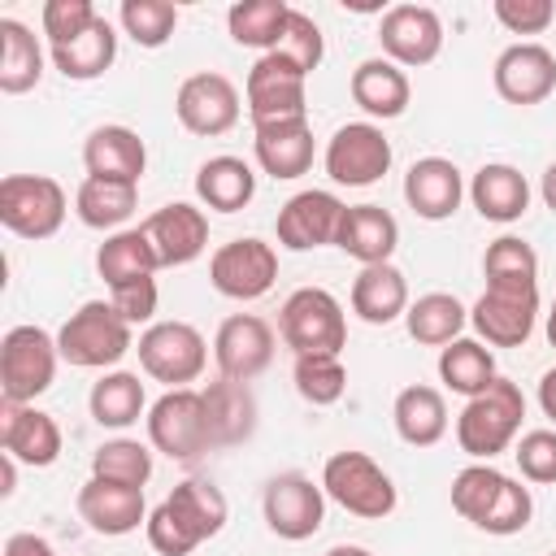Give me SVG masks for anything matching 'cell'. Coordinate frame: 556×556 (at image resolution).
<instances>
[{"label":"cell","mask_w":556,"mask_h":556,"mask_svg":"<svg viewBox=\"0 0 556 556\" xmlns=\"http://www.w3.org/2000/svg\"><path fill=\"white\" fill-rule=\"evenodd\" d=\"M230 521V500L208 478H182L152 513H148V543L161 556H191L200 543L217 539Z\"/></svg>","instance_id":"cell-1"},{"label":"cell","mask_w":556,"mask_h":556,"mask_svg":"<svg viewBox=\"0 0 556 556\" xmlns=\"http://www.w3.org/2000/svg\"><path fill=\"white\" fill-rule=\"evenodd\" d=\"M452 508L469 526H478V530H486L495 539L521 534L530 526V517H534L530 486H521L517 478H508L491 460H473L452 478Z\"/></svg>","instance_id":"cell-2"},{"label":"cell","mask_w":556,"mask_h":556,"mask_svg":"<svg viewBox=\"0 0 556 556\" xmlns=\"http://www.w3.org/2000/svg\"><path fill=\"white\" fill-rule=\"evenodd\" d=\"M521 417H526V395L513 378H495L482 395L465 400L460 417H456V443L465 456L473 460H491L500 452H508L521 434Z\"/></svg>","instance_id":"cell-3"},{"label":"cell","mask_w":556,"mask_h":556,"mask_svg":"<svg viewBox=\"0 0 556 556\" xmlns=\"http://www.w3.org/2000/svg\"><path fill=\"white\" fill-rule=\"evenodd\" d=\"M56 348L74 369H113L135 348V326H126L109 300H87L61 321Z\"/></svg>","instance_id":"cell-4"},{"label":"cell","mask_w":556,"mask_h":556,"mask_svg":"<svg viewBox=\"0 0 556 556\" xmlns=\"http://www.w3.org/2000/svg\"><path fill=\"white\" fill-rule=\"evenodd\" d=\"M321 491H326V500H334L343 513L365 517V521H382V517H391L395 504H400L391 473H387L369 452H352V447L326 456V465H321Z\"/></svg>","instance_id":"cell-5"},{"label":"cell","mask_w":556,"mask_h":556,"mask_svg":"<svg viewBox=\"0 0 556 556\" xmlns=\"http://www.w3.org/2000/svg\"><path fill=\"white\" fill-rule=\"evenodd\" d=\"M278 334L295 356H317V352L339 356L348 343L343 304L326 287H295L278 308Z\"/></svg>","instance_id":"cell-6"},{"label":"cell","mask_w":556,"mask_h":556,"mask_svg":"<svg viewBox=\"0 0 556 556\" xmlns=\"http://www.w3.org/2000/svg\"><path fill=\"white\" fill-rule=\"evenodd\" d=\"M56 334L43 326H13L0 339V395L4 404H35L56 378Z\"/></svg>","instance_id":"cell-7"},{"label":"cell","mask_w":556,"mask_h":556,"mask_svg":"<svg viewBox=\"0 0 556 556\" xmlns=\"http://www.w3.org/2000/svg\"><path fill=\"white\" fill-rule=\"evenodd\" d=\"M70 213V195L48 174H4L0 178V222L17 239H52Z\"/></svg>","instance_id":"cell-8"},{"label":"cell","mask_w":556,"mask_h":556,"mask_svg":"<svg viewBox=\"0 0 556 556\" xmlns=\"http://www.w3.org/2000/svg\"><path fill=\"white\" fill-rule=\"evenodd\" d=\"M139 365L152 382H165L169 391L191 387L208 365V343L191 321H152L139 343Z\"/></svg>","instance_id":"cell-9"},{"label":"cell","mask_w":556,"mask_h":556,"mask_svg":"<svg viewBox=\"0 0 556 556\" xmlns=\"http://www.w3.org/2000/svg\"><path fill=\"white\" fill-rule=\"evenodd\" d=\"M148 443H152V452H161L169 460H200L213 447L204 395L195 387L165 391L148 408Z\"/></svg>","instance_id":"cell-10"},{"label":"cell","mask_w":556,"mask_h":556,"mask_svg":"<svg viewBox=\"0 0 556 556\" xmlns=\"http://www.w3.org/2000/svg\"><path fill=\"white\" fill-rule=\"evenodd\" d=\"M539 321V282H486L469 308V326L486 348H521Z\"/></svg>","instance_id":"cell-11"},{"label":"cell","mask_w":556,"mask_h":556,"mask_svg":"<svg viewBox=\"0 0 556 556\" xmlns=\"http://www.w3.org/2000/svg\"><path fill=\"white\" fill-rule=\"evenodd\" d=\"M208 282H213L217 295L239 300V304L269 295L274 282H278V252H274V243H265L256 235L222 243L208 256Z\"/></svg>","instance_id":"cell-12"},{"label":"cell","mask_w":556,"mask_h":556,"mask_svg":"<svg viewBox=\"0 0 556 556\" xmlns=\"http://www.w3.org/2000/svg\"><path fill=\"white\" fill-rule=\"evenodd\" d=\"M261 513H265V526L269 534L287 539V543H304L321 530L326 521V491L321 482H313L308 473H278L265 482L261 491Z\"/></svg>","instance_id":"cell-13"},{"label":"cell","mask_w":556,"mask_h":556,"mask_svg":"<svg viewBox=\"0 0 556 556\" xmlns=\"http://www.w3.org/2000/svg\"><path fill=\"white\" fill-rule=\"evenodd\" d=\"M321 165L339 187H374L391 169V139L378 122H348L326 139Z\"/></svg>","instance_id":"cell-14"},{"label":"cell","mask_w":556,"mask_h":556,"mask_svg":"<svg viewBox=\"0 0 556 556\" xmlns=\"http://www.w3.org/2000/svg\"><path fill=\"white\" fill-rule=\"evenodd\" d=\"M248 117L252 126L265 122H291V117H308V74H300L291 61L265 52L256 56V65L248 70Z\"/></svg>","instance_id":"cell-15"},{"label":"cell","mask_w":556,"mask_h":556,"mask_svg":"<svg viewBox=\"0 0 556 556\" xmlns=\"http://www.w3.org/2000/svg\"><path fill=\"white\" fill-rule=\"evenodd\" d=\"M174 113H178L182 130H191L200 139H217V135L235 130V122L243 113V100H239V87L226 74L200 70V74H191V78L178 83Z\"/></svg>","instance_id":"cell-16"},{"label":"cell","mask_w":556,"mask_h":556,"mask_svg":"<svg viewBox=\"0 0 556 556\" xmlns=\"http://www.w3.org/2000/svg\"><path fill=\"white\" fill-rule=\"evenodd\" d=\"M378 43L400 70H421L443 52V22L430 4H391L378 22Z\"/></svg>","instance_id":"cell-17"},{"label":"cell","mask_w":556,"mask_h":556,"mask_svg":"<svg viewBox=\"0 0 556 556\" xmlns=\"http://www.w3.org/2000/svg\"><path fill=\"white\" fill-rule=\"evenodd\" d=\"M491 83H495V96L504 104L534 109L556 91V56L534 39L508 43L491 65Z\"/></svg>","instance_id":"cell-18"},{"label":"cell","mask_w":556,"mask_h":556,"mask_svg":"<svg viewBox=\"0 0 556 556\" xmlns=\"http://www.w3.org/2000/svg\"><path fill=\"white\" fill-rule=\"evenodd\" d=\"M213 361L222 378L252 382L274 365V330L256 313H230L213 334Z\"/></svg>","instance_id":"cell-19"},{"label":"cell","mask_w":556,"mask_h":556,"mask_svg":"<svg viewBox=\"0 0 556 556\" xmlns=\"http://www.w3.org/2000/svg\"><path fill=\"white\" fill-rule=\"evenodd\" d=\"M348 204L334 195V191H295L282 208H278V243L287 252H313V248H326L339 239V222H343Z\"/></svg>","instance_id":"cell-20"},{"label":"cell","mask_w":556,"mask_h":556,"mask_svg":"<svg viewBox=\"0 0 556 556\" xmlns=\"http://www.w3.org/2000/svg\"><path fill=\"white\" fill-rule=\"evenodd\" d=\"M139 226H143L148 243L156 248L161 269L191 265V261L204 256V248H208V217H204V208H195L191 200H169V204H161L156 213H148Z\"/></svg>","instance_id":"cell-21"},{"label":"cell","mask_w":556,"mask_h":556,"mask_svg":"<svg viewBox=\"0 0 556 556\" xmlns=\"http://www.w3.org/2000/svg\"><path fill=\"white\" fill-rule=\"evenodd\" d=\"M61 426L52 413L35 404H0V452L13 456L17 465L48 469L61 456Z\"/></svg>","instance_id":"cell-22"},{"label":"cell","mask_w":556,"mask_h":556,"mask_svg":"<svg viewBox=\"0 0 556 556\" xmlns=\"http://www.w3.org/2000/svg\"><path fill=\"white\" fill-rule=\"evenodd\" d=\"M78 517L104 534V539H122L135 534L139 526H148V504H143V486H126V482H109V478H87L78 486Z\"/></svg>","instance_id":"cell-23"},{"label":"cell","mask_w":556,"mask_h":556,"mask_svg":"<svg viewBox=\"0 0 556 556\" xmlns=\"http://www.w3.org/2000/svg\"><path fill=\"white\" fill-rule=\"evenodd\" d=\"M465 195H469L465 174L447 156H421L404 174V200L421 222H447Z\"/></svg>","instance_id":"cell-24"},{"label":"cell","mask_w":556,"mask_h":556,"mask_svg":"<svg viewBox=\"0 0 556 556\" xmlns=\"http://www.w3.org/2000/svg\"><path fill=\"white\" fill-rule=\"evenodd\" d=\"M252 152H256V165L274 182H291V178L308 174L313 169V126H308V117L252 126Z\"/></svg>","instance_id":"cell-25"},{"label":"cell","mask_w":556,"mask_h":556,"mask_svg":"<svg viewBox=\"0 0 556 556\" xmlns=\"http://www.w3.org/2000/svg\"><path fill=\"white\" fill-rule=\"evenodd\" d=\"M83 169L87 178H109V182H135L143 178L148 169V148L139 139V130L130 126H96L87 139H83Z\"/></svg>","instance_id":"cell-26"},{"label":"cell","mask_w":556,"mask_h":556,"mask_svg":"<svg viewBox=\"0 0 556 556\" xmlns=\"http://www.w3.org/2000/svg\"><path fill=\"white\" fill-rule=\"evenodd\" d=\"M348 91H352L356 109H361L369 122H391V117H400V113L408 109V100H413L408 74H404L395 61H387V56H365V61L352 70Z\"/></svg>","instance_id":"cell-27"},{"label":"cell","mask_w":556,"mask_h":556,"mask_svg":"<svg viewBox=\"0 0 556 556\" xmlns=\"http://www.w3.org/2000/svg\"><path fill=\"white\" fill-rule=\"evenodd\" d=\"M348 304L365 326H391V321H400L408 313L413 300H408L404 274L391 261H382V265H361V274L352 278Z\"/></svg>","instance_id":"cell-28"},{"label":"cell","mask_w":556,"mask_h":556,"mask_svg":"<svg viewBox=\"0 0 556 556\" xmlns=\"http://www.w3.org/2000/svg\"><path fill=\"white\" fill-rule=\"evenodd\" d=\"M395 243H400V222L382 204H348L334 239L339 252H348L361 265H382L391 261Z\"/></svg>","instance_id":"cell-29"},{"label":"cell","mask_w":556,"mask_h":556,"mask_svg":"<svg viewBox=\"0 0 556 556\" xmlns=\"http://www.w3.org/2000/svg\"><path fill=\"white\" fill-rule=\"evenodd\" d=\"M200 395H204L213 447H235V443L252 439V430H256V395H252L248 382H235V378L217 374Z\"/></svg>","instance_id":"cell-30"},{"label":"cell","mask_w":556,"mask_h":556,"mask_svg":"<svg viewBox=\"0 0 556 556\" xmlns=\"http://www.w3.org/2000/svg\"><path fill=\"white\" fill-rule=\"evenodd\" d=\"M469 200H473V208H478L486 222L508 226V222L526 217V208H530V182H526V174H521L517 165H508V161H486V165L469 178Z\"/></svg>","instance_id":"cell-31"},{"label":"cell","mask_w":556,"mask_h":556,"mask_svg":"<svg viewBox=\"0 0 556 556\" xmlns=\"http://www.w3.org/2000/svg\"><path fill=\"white\" fill-rule=\"evenodd\" d=\"M391 421H395V434L408 443V447H434L443 434H447V400L439 387H426V382H413L395 395L391 404Z\"/></svg>","instance_id":"cell-32"},{"label":"cell","mask_w":556,"mask_h":556,"mask_svg":"<svg viewBox=\"0 0 556 556\" xmlns=\"http://www.w3.org/2000/svg\"><path fill=\"white\" fill-rule=\"evenodd\" d=\"M195 195L213 213H239L256 195V174L243 156H208L195 169Z\"/></svg>","instance_id":"cell-33"},{"label":"cell","mask_w":556,"mask_h":556,"mask_svg":"<svg viewBox=\"0 0 556 556\" xmlns=\"http://www.w3.org/2000/svg\"><path fill=\"white\" fill-rule=\"evenodd\" d=\"M48 56H52V65H56L70 83H91V78L109 74V65L117 61V30H113L109 17H96L91 30H83V35L70 39V43L48 48Z\"/></svg>","instance_id":"cell-34"},{"label":"cell","mask_w":556,"mask_h":556,"mask_svg":"<svg viewBox=\"0 0 556 556\" xmlns=\"http://www.w3.org/2000/svg\"><path fill=\"white\" fill-rule=\"evenodd\" d=\"M43 78V48L30 26L17 17H0V91L4 96H26Z\"/></svg>","instance_id":"cell-35"},{"label":"cell","mask_w":556,"mask_h":556,"mask_svg":"<svg viewBox=\"0 0 556 556\" xmlns=\"http://www.w3.org/2000/svg\"><path fill=\"white\" fill-rule=\"evenodd\" d=\"M87 408H91V421L104 426V430H126V426H135V421L143 417V408H148V395H143L139 374H130V369H109V374H100V382H91Z\"/></svg>","instance_id":"cell-36"},{"label":"cell","mask_w":556,"mask_h":556,"mask_svg":"<svg viewBox=\"0 0 556 556\" xmlns=\"http://www.w3.org/2000/svg\"><path fill=\"white\" fill-rule=\"evenodd\" d=\"M465 326H469V308L452 291H426L404 313V330L421 348H447L452 339H460Z\"/></svg>","instance_id":"cell-37"},{"label":"cell","mask_w":556,"mask_h":556,"mask_svg":"<svg viewBox=\"0 0 556 556\" xmlns=\"http://www.w3.org/2000/svg\"><path fill=\"white\" fill-rule=\"evenodd\" d=\"M495 352L482 339H452L447 348H439V382L465 400L482 395L495 382Z\"/></svg>","instance_id":"cell-38"},{"label":"cell","mask_w":556,"mask_h":556,"mask_svg":"<svg viewBox=\"0 0 556 556\" xmlns=\"http://www.w3.org/2000/svg\"><path fill=\"white\" fill-rule=\"evenodd\" d=\"M156 269H161V261H156V248L148 243L143 226H135V230H113V235H104V243L96 248V274H100L109 287H122V282H130V278H148V274H156Z\"/></svg>","instance_id":"cell-39"},{"label":"cell","mask_w":556,"mask_h":556,"mask_svg":"<svg viewBox=\"0 0 556 556\" xmlns=\"http://www.w3.org/2000/svg\"><path fill=\"white\" fill-rule=\"evenodd\" d=\"M139 187L135 182H109V178H83L74 191V213L91 230H122V222L135 213Z\"/></svg>","instance_id":"cell-40"},{"label":"cell","mask_w":556,"mask_h":556,"mask_svg":"<svg viewBox=\"0 0 556 556\" xmlns=\"http://www.w3.org/2000/svg\"><path fill=\"white\" fill-rule=\"evenodd\" d=\"M287 17H291L287 0H239L226 9V30L239 48H261V56H265L278 48Z\"/></svg>","instance_id":"cell-41"},{"label":"cell","mask_w":556,"mask_h":556,"mask_svg":"<svg viewBox=\"0 0 556 556\" xmlns=\"http://www.w3.org/2000/svg\"><path fill=\"white\" fill-rule=\"evenodd\" d=\"M291 382H295V391H300L304 404H313V408H330V404H339L343 391H348V369H343V361L330 356V352L295 356V365H291Z\"/></svg>","instance_id":"cell-42"},{"label":"cell","mask_w":556,"mask_h":556,"mask_svg":"<svg viewBox=\"0 0 556 556\" xmlns=\"http://www.w3.org/2000/svg\"><path fill=\"white\" fill-rule=\"evenodd\" d=\"M91 478L126 482V486H148L152 478V447L139 439H109L91 452Z\"/></svg>","instance_id":"cell-43"},{"label":"cell","mask_w":556,"mask_h":556,"mask_svg":"<svg viewBox=\"0 0 556 556\" xmlns=\"http://www.w3.org/2000/svg\"><path fill=\"white\" fill-rule=\"evenodd\" d=\"M117 22L139 48H165L178 26V9L169 0H122Z\"/></svg>","instance_id":"cell-44"},{"label":"cell","mask_w":556,"mask_h":556,"mask_svg":"<svg viewBox=\"0 0 556 556\" xmlns=\"http://www.w3.org/2000/svg\"><path fill=\"white\" fill-rule=\"evenodd\" d=\"M486 282H539V252L521 235H500L482 252Z\"/></svg>","instance_id":"cell-45"},{"label":"cell","mask_w":556,"mask_h":556,"mask_svg":"<svg viewBox=\"0 0 556 556\" xmlns=\"http://www.w3.org/2000/svg\"><path fill=\"white\" fill-rule=\"evenodd\" d=\"M274 56L291 61L300 74H313V70L321 65V56H326V39H321V26H317L308 13L291 9V17H287V26H282V39H278Z\"/></svg>","instance_id":"cell-46"},{"label":"cell","mask_w":556,"mask_h":556,"mask_svg":"<svg viewBox=\"0 0 556 556\" xmlns=\"http://www.w3.org/2000/svg\"><path fill=\"white\" fill-rule=\"evenodd\" d=\"M96 17H100V13H96V4H91V0H48V4H43V13H39L48 48L78 39L83 30H91V22H96Z\"/></svg>","instance_id":"cell-47"},{"label":"cell","mask_w":556,"mask_h":556,"mask_svg":"<svg viewBox=\"0 0 556 556\" xmlns=\"http://www.w3.org/2000/svg\"><path fill=\"white\" fill-rule=\"evenodd\" d=\"M513 456H517V469L526 482H539V486L556 482V430H526L517 439Z\"/></svg>","instance_id":"cell-48"},{"label":"cell","mask_w":556,"mask_h":556,"mask_svg":"<svg viewBox=\"0 0 556 556\" xmlns=\"http://www.w3.org/2000/svg\"><path fill=\"white\" fill-rule=\"evenodd\" d=\"M491 13L508 35H543L556 22L552 0H495Z\"/></svg>","instance_id":"cell-49"},{"label":"cell","mask_w":556,"mask_h":556,"mask_svg":"<svg viewBox=\"0 0 556 556\" xmlns=\"http://www.w3.org/2000/svg\"><path fill=\"white\" fill-rule=\"evenodd\" d=\"M156 300H161V291H156V278L152 274L148 278H130L122 287H109V304L122 313L126 326H152Z\"/></svg>","instance_id":"cell-50"},{"label":"cell","mask_w":556,"mask_h":556,"mask_svg":"<svg viewBox=\"0 0 556 556\" xmlns=\"http://www.w3.org/2000/svg\"><path fill=\"white\" fill-rule=\"evenodd\" d=\"M0 556H56V552H52V543H48L43 534L22 530V534H9V539H4V552H0Z\"/></svg>","instance_id":"cell-51"},{"label":"cell","mask_w":556,"mask_h":556,"mask_svg":"<svg viewBox=\"0 0 556 556\" xmlns=\"http://www.w3.org/2000/svg\"><path fill=\"white\" fill-rule=\"evenodd\" d=\"M539 408L556 421V369H547V374L539 378Z\"/></svg>","instance_id":"cell-52"},{"label":"cell","mask_w":556,"mask_h":556,"mask_svg":"<svg viewBox=\"0 0 556 556\" xmlns=\"http://www.w3.org/2000/svg\"><path fill=\"white\" fill-rule=\"evenodd\" d=\"M0 482H4L0 495H13V491H17V460L4 456V452H0Z\"/></svg>","instance_id":"cell-53"},{"label":"cell","mask_w":556,"mask_h":556,"mask_svg":"<svg viewBox=\"0 0 556 556\" xmlns=\"http://www.w3.org/2000/svg\"><path fill=\"white\" fill-rule=\"evenodd\" d=\"M539 195H543V204L556 213V161L543 169V178H539Z\"/></svg>","instance_id":"cell-54"},{"label":"cell","mask_w":556,"mask_h":556,"mask_svg":"<svg viewBox=\"0 0 556 556\" xmlns=\"http://www.w3.org/2000/svg\"><path fill=\"white\" fill-rule=\"evenodd\" d=\"M326 556H374L369 547H356V543H339V547H330Z\"/></svg>","instance_id":"cell-55"},{"label":"cell","mask_w":556,"mask_h":556,"mask_svg":"<svg viewBox=\"0 0 556 556\" xmlns=\"http://www.w3.org/2000/svg\"><path fill=\"white\" fill-rule=\"evenodd\" d=\"M547 343L556 348V300H552V308H547Z\"/></svg>","instance_id":"cell-56"},{"label":"cell","mask_w":556,"mask_h":556,"mask_svg":"<svg viewBox=\"0 0 556 556\" xmlns=\"http://www.w3.org/2000/svg\"><path fill=\"white\" fill-rule=\"evenodd\" d=\"M552 556H556V552H552Z\"/></svg>","instance_id":"cell-57"}]
</instances>
